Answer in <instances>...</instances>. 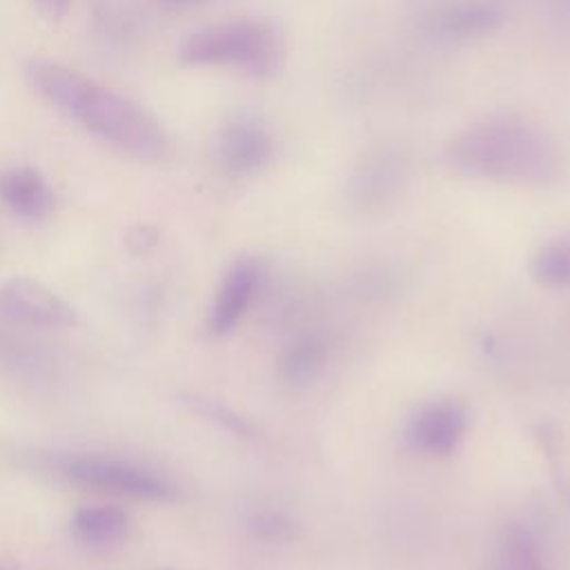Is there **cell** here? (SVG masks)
<instances>
[{
  "instance_id": "6da1fadb",
  "label": "cell",
  "mask_w": 570,
  "mask_h": 570,
  "mask_svg": "<svg viewBox=\"0 0 570 570\" xmlns=\"http://www.w3.org/2000/svg\"><path fill=\"white\" fill-rule=\"evenodd\" d=\"M448 165L476 180L546 187L561 178L566 156L559 138L521 111H492L463 125L445 142Z\"/></svg>"
},
{
  "instance_id": "7a4b0ae2",
  "label": "cell",
  "mask_w": 570,
  "mask_h": 570,
  "mask_svg": "<svg viewBox=\"0 0 570 570\" xmlns=\"http://www.w3.org/2000/svg\"><path fill=\"white\" fill-rule=\"evenodd\" d=\"M29 78L38 91L100 140L138 158H158L167 149L160 125L118 91L51 60H31Z\"/></svg>"
},
{
  "instance_id": "3957f363",
  "label": "cell",
  "mask_w": 570,
  "mask_h": 570,
  "mask_svg": "<svg viewBox=\"0 0 570 570\" xmlns=\"http://www.w3.org/2000/svg\"><path fill=\"white\" fill-rule=\"evenodd\" d=\"M180 60L194 67L232 69L249 78H274L287 60V38L267 18H232L191 31Z\"/></svg>"
},
{
  "instance_id": "277c9868",
  "label": "cell",
  "mask_w": 570,
  "mask_h": 570,
  "mask_svg": "<svg viewBox=\"0 0 570 570\" xmlns=\"http://www.w3.org/2000/svg\"><path fill=\"white\" fill-rule=\"evenodd\" d=\"M51 470L71 485L116 497L138 501H174L178 497L176 483L156 468L114 454H62L53 459Z\"/></svg>"
},
{
  "instance_id": "5b68a950",
  "label": "cell",
  "mask_w": 570,
  "mask_h": 570,
  "mask_svg": "<svg viewBox=\"0 0 570 570\" xmlns=\"http://www.w3.org/2000/svg\"><path fill=\"white\" fill-rule=\"evenodd\" d=\"M410 174L412 160L405 147L376 142L352 165L345 180V200L358 214H381L401 198Z\"/></svg>"
},
{
  "instance_id": "8992f818",
  "label": "cell",
  "mask_w": 570,
  "mask_h": 570,
  "mask_svg": "<svg viewBox=\"0 0 570 570\" xmlns=\"http://www.w3.org/2000/svg\"><path fill=\"white\" fill-rule=\"evenodd\" d=\"M214 147L220 169L232 178H252L276 158V136L254 111L229 114L218 127Z\"/></svg>"
},
{
  "instance_id": "52a82bcc",
  "label": "cell",
  "mask_w": 570,
  "mask_h": 570,
  "mask_svg": "<svg viewBox=\"0 0 570 570\" xmlns=\"http://www.w3.org/2000/svg\"><path fill=\"white\" fill-rule=\"evenodd\" d=\"M505 20L503 0H445L423 13L421 29L439 45H470L494 36Z\"/></svg>"
},
{
  "instance_id": "ba28073f",
  "label": "cell",
  "mask_w": 570,
  "mask_h": 570,
  "mask_svg": "<svg viewBox=\"0 0 570 570\" xmlns=\"http://www.w3.org/2000/svg\"><path fill=\"white\" fill-rule=\"evenodd\" d=\"M0 316L31 327L76 325V312L47 285L33 278H11L0 287Z\"/></svg>"
},
{
  "instance_id": "9c48e42d",
  "label": "cell",
  "mask_w": 570,
  "mask_h": 570,
  "mask_svg": "<svg viewBox=\"0 0 570 570\" xmlns=\"http://www.w3.org/2000/svg\"><path fill=\"white\" fill-rule=\"evenodd\" d=\"M468 432V407L456 399H439L421 410L405 425V443L428 456L452 454Z\"/></svg>"
},
{
  "instance_id": "30bf717a",
  "label": "cell",
  "mask_w": 570,
  "mask_h": 570,
  "mask_svg": "<svg viewBox=\"0 0 570 570\" xmlns=\"http://www.w3.org/2000/svg\"><path fill=\"white\" fill-rule=\"evenodd\" d=\"M263 281V267L256 258L243 256L236 258L223 274L212 309H209V330L216 336L229 334L240 318L247 314L249 305L254 303V296Z\"/></svg>"
},
{
  "instance_id": "8fae6325",
  "label": "cell",
  "mask_w": 570,
  "mask_h": 570,
  "mask_svg": "<svg viewBox=\"0 0 570 570\" xmlns=\"http://www.w3.org/2000/svg\"><path fill=\"white\" fill-rule=\"evenodd\" d=\"M0 198L22 220H40L53 209V189L31 167L4 171L0 176Z\"/></svg>"
},
{
  "instance_id": "7c38bea8",
  "label": "cell",
  "mask_w": 570,
  "mask_h": 570,
  "mask_svg": "<svg viewBox=\"0 0 570 570\" xmlns=\"http://www.w3.org/2000/svg\"><path fill=\"white\" fill-rule=\"evenodd\" d=\"M327 358L325 341L314 332L296 334L278 356V374L289 387H309L323 372Z\"/></svg>"
},
{
  "instance_id": "4fadbf2b",
  "label": "cell",
  "mask_w": 570,
  "mask_h": 570,
  "mask_svg": "<svg viewBox=\"0 0 570 570\" xmlns=\"http://www.w3.org/2000/svg\"><path fill=\"white\" fill-rule=\"evenodd\" d=\"M129 528V517L118 505H87L73 514L71 530L78 541L91 548L118 543Z\"/></svg>"
},
{
  "instance_id": "5bb4252c",
  "label": "cell",
  "mask_w": 570,
  "mask_h": 570,
  "mask_svg": "<svg viewBox=\"0 0 570 570\" xmlns=\"http://www.w3.org/2000/svg\"><path fill=\"white\" fill-rule=\"evenodd\" d=\"M492 570H548L539 541L528 528L508 525L499 537Z\"/></svg>"
},
{
  "instance_id": "9a60e30c",
  "label": "cell",
  "mask_w": 570,
  "mask_h": 570,
  "mask_svg": "<svg viewBox=\"0 0 570 570\" xmlns=\"http://www.w3.org/2000/svg\"><path fill=\"white\" fill-rule=\"evenodd\" d=\"M532 276L548 289H570V234L554 236L537 249Z\"/></svg>"
},
{
  "instance_id": "2e32d148",
  "label": "cell",
  "mask_w": 570,
  "mask_h": 570,
  "mask_svg": "<svg viewBox=\"0 0 570 570\" xmlns=\"http://www.w3.org/2000/svg\"><path fill=\"white\" fill-rule=\"evenodd\" d=\"M247 528L254 532V537L274 543V541L292 539L296 523L285 510L274 508V505H263L249 514Z\"/></svg>"
},
{
  "instance_id": "e0dca14e",
  "label": "cell",
  "mask_w": 570,
  "mask_h": 570,
  "mask_svg": "<svg viewBox=\"0 0 570 570\" xmlns=\"http://www.w3.org/2000/svg\"><path fill=\"white\" fill-rule=\"evenodd\" d=\"M33 4L38 7V11H40L47 20L60 22V20L67 16V11H69L71 0H33Z\"/></svg>"
},
{
  "instance_id": "ac0fdd59",
  "label": "cell",
  "mask_w": 570,
  "mask_h": 570,
  "mask_svg": "<svg viewBox=\"0 0 570 570\" xmlns=\"http://www.w3.org/2000/svg\"><path fill=\"white\" fill-rule=\"evenodd\" d=\"M165 2H171V4H194V2H200V0H165Z\"/></svg>"
},
{
  "instance_id": "d6986e66",
  "label": "cell",
  "mask_w": 570,
  "mask_h": 570,
  "mask_svg": "<svg viewBox=\"0 0 570 570\" xmlns=\"http://www.w3.org/2000/svg\"><path fill=\"white\" fill-rule=\"evenodd\" d=\"M0 570H4V568H2V566H0Z\"/></svg>"
}]
</instances>
